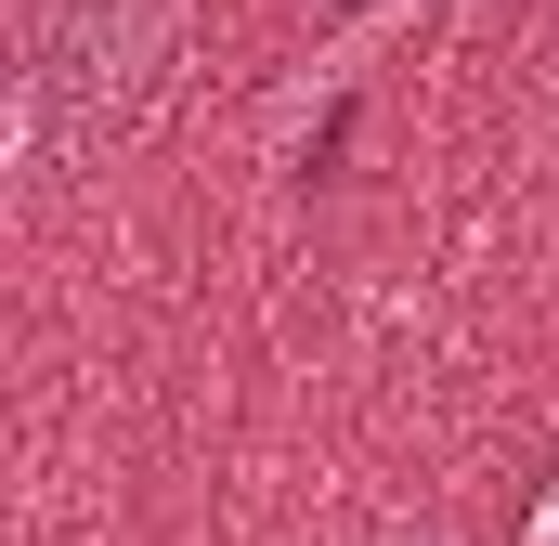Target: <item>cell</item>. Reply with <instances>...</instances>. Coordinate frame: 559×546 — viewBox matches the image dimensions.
<instances>
[{
    "mask_svg": "<svg viewBox=\"0 0 559 546\" xmlns=\"http://www.w3.org/2000/svg\"><path fill=\"white\" fill-rule=\"evenodd\" d=\"M534 546H559V495H547V508H534Z\"/></svg>",
    "mask_w": 559,
    "mask_h": 546,
    "instance_id": "6da1fadb",
    "label": "cell"
}]
</instances>
